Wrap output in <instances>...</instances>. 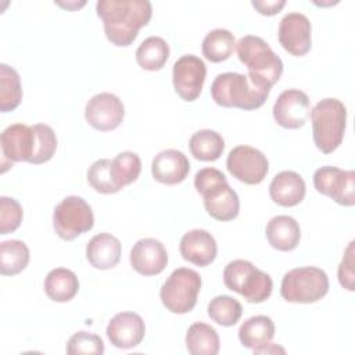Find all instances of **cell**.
I'll list each match as a JSON object with an SVG mask.
<instances>
[{"label": "cell", "instance_id": "cell-16", "mask_svg": "<svg viewBox=\"0 0 355 355\" xmlns=\"http://www.w3.org/2000/svg\"><path fill=\"white\" fill-rule=\"evenodd\" d=\"M311 32L312 26L306 15L301 12H288L279 24L277 39L282 47L291 55L302 57L312 46Z\"/></svg>", "mask_w": 355, "mask_h": 355}, {"label": "cell", "instance_id": "cell-19", "mask_svg": "<svg viewBox=\"0 0 355 355\" xmlns=\"http://www.w3.org/2000/svg\"><path fill=\"white\" fill-rule=\"evenodd\" d=\"M190 172V162L187 157L173 148L158 153L151 164V173L159 183L173 186L182 183Z\"/></svg>", "mask_w": 355, "mask_h": 355}, {"label": "cell", "instance_id": "cell-12", "mask_svg": "<svg viewBox=\"0 0 355 355\" xmlns=\"http://www.w3.org/2000/svg\"><path fill=\"white\" fill-rule=\"evenodd\" d=\"M313 186L340 205L352 207L355 204V172L337 166H322L313 173Z\"/></svg>", "mask_w": 355, "mask_h": 355}, {"label": "cell", "instance_id": "cell-36", "mask_svg": "<svg viewBox=\"0 0 355 355\" xmlns=\"http://www.w3.org/2000/svg\"><path fill=\"white\" fill-rule=\"evenodd\" d=\"M21 204L10 197H0V234L15 232L22 222Z\"/></svg>", "mask_w": 355, "mask_h": 355}, {"label": "cell", "instance_id": "cell-10", "mask_svg": "<svg viewBox=\"0 0 355 355\" xmlns=\"http://www.w3.org/2000/svg\"><path fill=\"white\" fill-rule=\"evenodd\" d=\"M93 225V211L82 197L68 196L54 208L53 226L58 237L65 241L92 230Z\"/></svg>", "mask_w": 355, "mask_h": 355}, {"label": "cell", "instance_id": "cell-31", "mask_svg": "<svg viewBox=\"0 0 355 355\" xmlns=\"http://www.w3.org/2000/svg\"><path fill=\"white\" fill-rule=\"evenodd\" d=\"M21 100L22 87L18 72L7 64H0V111H14Z\"/></svg>", "mask_w": 355, "mask_h": 355}, {"label": "cell", "instance_id": "cell-13", "mask_svg": "<svg viewBox=\"0 0 355 355\" xmlns=\"http://www.w3.org/2000/svg\"><path fill=\"white\" fill-rule=\"evenodd\" d=\"M207 76L204 61L194 55L186 54L178 58L172 69V82L175 92L184 101H194L200 97Z\"/></svg>", "mask_w": 355, "mask_h": 355}, {"label": "cell", "instance_id": "cell-8", "mask_svg": "<svg viewBox=\"0 0 355 355\" xmlns=\"http://www.w3.org/2000/svg\"><path fill=\"white\" fill-rule=\"evenodd\" d=\"M329 291L326 272L316 266H301L288 270L280 284V294L288 302L311 304L322 300Z\"/></svg>", "mask_w": 355, "mask_h": 355}, {"label": "cell", "instance_id": "cell-35", "mask_svg": "<svg viewBox=\"0 0 355 355\" xmlns=\"http://www.w3.org/2000/svg\"><path fill=\"white\" fill-rule=\"evenodd\" d=\"M67 352L69 355L79 354H96L101 355L104 352V343L101 337L87 331H78L72 334L67 343Z\"/></svg>", "mask_w": 355, "mask_h": 355}, {"label": "cell", "instance_id": "cell-2", "mask_svg": "<svg viewBox=\"0 0 355 355\" xmlns=\"http://www.w3.org/2000/svg\"><path fill=\"white\" fill-rule=\"evenodd\" d=\"M107 39L118 46H130L153 15L148 0H100L96 4Z\"/></svg>", "mask_w": 355, "mask_h": 355}, {"label": "cell", "instance_id": "cell-38", "mask_svg": "<svg viewBox=\"0 0 355 355\" xmlns=\"http://www.w3.org/2000/svg\"><path fill=\"white\" fill-rule=\"evenodd\" d=\"M251 4L262 15H275L286 6V1L284 0H272V1L254 0Z\"/></svg>", "mask_w": 355, "mask_h": 355}, {"label": "cell", "instance_id": "cell-25", "mask_svg": "<svg viewBox=\"0 0 355 355\" xmlns=\"http://www.w3.org/2000/svg\"><path fill=\"white\" fill-rule=\"evenodd\" d=\"M44 291L50 300L55 302H67L78 294L79 280L72 270L55 268L50 270L44 279Z\"/></svg>", "mask_w": 355, "mask_h": 355}, {"label": "cell", "instance_id": "cell-5", "mask_svg": "<svg viewBox=\"0 0 355 355\" xmlns=\"http://www.w3.org/2000/svg\"><path fill=\"white\" fill-rule=\"evenodd\" d=\"M312 136L316 147L333 153L343 141L347 126V108L337 98H323L311 111Z\"/></svg>", "mask_w": 355, "mask_h": 355}, {"label": "cell", "instance_id": "cell-30", "mask_svg": "<svg viewBox=\"0 0 355 355\" xmlns=\"http://www.w3.org/2000/svg\"><path fill=\"white\" fill-rule=\"evenodd\" d=\"M236 46L234 35L227 29H212L202 40V55L211 62H222L227 60Z\"/></svg>", "mask_w": 355, "mask_h": 355}, {"label": "cell", "instance_id": "cell-9", "mask_svg": "<svg viewBox=\"0 0 355 355\" xmlns=\"http://www.w3.org/2000/svg\"><path fill=\"white\" fill-rule=\"evenodd\" d=\"M200 290V275L189 268H178L162 284L159 297L169 312L183 315L196 306Z\"/></svg>", "mask_w": 355, "mask_h": 355}, {"label": "cell", "instance_id": "cell-23", "mask_svg": "<svg viewBox=\"0 0 355 355\" xmlns=\"http://www.w3.org/2000/svg\"><path fill=\"white\" fill-rule=\"evenodd\" d=\"M269 244L279 251H293L300 244L301 229L298 222L288 215L273 216L265 229Z\"/></svg>", "mask_w": 355, "mask_h": 355}, {"label": "cell", "instance_id": "cell-34", "mask_svg": "<svg viewBox=\"0 0 355 355\" xmlns=\"http://www.w3.org/2000/svg\"><path fill=\"white\" fill-rule=\"evenodd\" d=\"M87 182L96 191L103 194L119 191L111 172V159L108 158H101L92 164L87 171Z\"/></svg>", "mask_w": 355, "mask_h": 355}, {"label": "cell", "instance_id": "cell-33", "mask_svg": "<svg viewBox=\"0 0 355 355\" xmlns=\"http://www.w3.org/2000/svg\"><path fill=\"white\" fill-rule=\"evenodd\" d=\"M243 313L241 304L229 295H218L208 304V316L218 324L230 327L236 324Z\"/></svg>", "mask_w": 355, "mask_h": 355}, {"label": "cell", "instance_id": "cell-11", "mask_svg": "<svg viewBox=\"0 0 355 355\" xmlns=\"http://www.w3.org/2000/svg\"><path fill=\"white\" fill-rule=\"evenodd\" d=\"M226 168L237 180L245 184H259L268 175L269 161L258 148L243 144L230 150Z\"/></svg>", "mask_w": 355, "mask_h": 355}, {"label": "cell", "instance_id": "cell-26", "mask_svg": "<svg viewBox=\"0 0 355 355\" xmlns=\"http://www.w3.org/2000/svg\"><path fill=\"white\" fill-rule=\"evenodd\" d=\"M219 347V336L212 326L196 322L187 329L186 348L191 355H216Z\"/></svg>", "mask_w": 355, "mask_h": 355}, {"label": "cell", "instance_id": "cell-37", "mask_svg": "<svg viewBox=\"0 0 355 355\" xmlns=\"http://www.w3.org/2000/svg\"><path fill=\"white\" fill-rule=\"evenodd\" d=\"M354 280H355V273H354V241H351L349 245L347 247L345 254L343 257V261L338 266V282L344 288H347L349 291H354L355 290Z\"/></svg>", "mask_w": 355, "mask_h": 355}, {"label": "cell", "instance_id": "cell-14", "mask_svg": "<svg viewBox=\"0 0 355 355\" xmlns=\"http://www.w3.org/2000/svg\"><path fill=\"white\" fill-rule=\"evenodd\" d=\"M125 116V107L122 101L112 93H98L93 96L85 108V118L87 123L100 130L108 132L116 129Z\"/></svg>", "mask_w": 355, "mask_h": 355}, {"label": "cell", "instance_id": "cell-6", "mask_svg": "<svg viewBox=\"0 0 355 355\" xmlns=\"http://www.w3.org/2000/svg\"><path fill=\"white\" fill-rule=\"evenodd\" d=\"M239 60L247 67L248 75L265 82L270 87L283 73L282 58L259 36L245 35L236 43Z\"/></svg>", "mask_w": 355, "mask_h": 355}, {"label": "cell", "instance_id": "cell-15", "mask_svg": "<svg viewBox=\"0 0 355 355\" xmlns=\"http://www.w3.org/2000/svg\"><path fill=\"white\" fill-rule=\"evenodd\" d=\"M273 118L284 129H300L311 115L309 97L298 89H287L273 104Z\"/></svg>", "mask_w": 355, "mask_h": 355}, {"label": "cell", "instance_id": "cell-28", "mask_svg": "<svg viewBox=\"0 0 355 355\" xmlns=\"http://www.w3.org/2000/svg\"><path fill=\"white\" fill-rule=\"evenodd\" d=\"M169 58V46L159 36L144 39L136 50V61L146 71H159Z\"/></svg>", "mask_w": 355, "mask_h": 355}, {"label": "cell", "instance_id": "cell-17", "mask_svg": "<svg viewBox=\"0 0 355 355\" xmlns=\"http://www.w3.org/2000/svg\"><path fill=\"white\" fill-rule=\"evenodd\" d=\"M146 334V324L140 315L135 312L116 313L107 326V337L110 343L122 349L137 347Z\"/></svg>", "mask_w": 355, "mask_h": 355}, {"label": "cell", "instance_id": "cell-22", "mask_svg": "<svg viewBox=\"0 0 355 355\" xmlns=\"http://www.w3.org/2000/svg\"><path fill=\"white\" fill-rule=\"evenodd\" d=\"M121 241L111 233H98L93 236L86 245V258L96 269H112L121 261Z\"/></svg>", "mask_w": 355, "mask_h": 355}, {"label": "cell", "instance_id": "cell-7", "mask_svg": "<svg viewBox=\"0 0 355 355\" xmlns=\"http://www.w3.org/2000/svg\"><path fill=\"white\" fill-rule=\"evenodd\" d=\"M223 283L251 304L266 301L273 290L272 277L245 259H234L226 265Z\"/></svg>", "mask_w": 355, "mask_h": 355}, {"label": "cell", "instance_id": "cell-21", "mask_svg": "<svg viewBox=\"0 0 355 355\" xmlns=\"http://www.w3.org/2000/svg\"><path fill=\"white\" fill-rule=\"evenodd\" d=\"M306 193V186L302 176L294 171H282L269 184V196L277 205L295 207Z\"/></svg>", "mask_w": 355, "mask_h": 355}, {"label": "cell", "instance_id": "cell-32", "mask_svg": "<svg viewBox=\"0 0 355 355\" xmlns=\"http://www.w3.org/2000/svg\"><path fill=\"white\" fill-rule=\"evenodd\" d=\"M111 172L118 189L137 180L141 172V161L136 153L122 151L114 159H111Z\"/></svg>", "mask_w": 355, "mask_h": 355}, {"label": "cell", "instance_id": "cell-20", "mask_svg": "<svg viewBox=\"0 0 355 355\" xmlns=\"http://www.w3.org/2000/svg\"><path fill=\"white\" fill-rule=\"evenodd\" d=\"M179 250L184 261L197 266H207L216 258L218 245L209 232L204 229H193L183 234Z\"/></svg>", "mask_w": 355, "mask_h": 355}, {"label": "cell", "instance_id": "cell-4", "mask_svg": "<svg viewBox=\"0 0 355 355\" xmlns=\"http://www.w3.org/2000/svg\"><path fill=\"white\" fill-rule=\"evenodd\" d=\"M194 187L202 196L204 207L209 216L220 222L237 218L240 211L239 196L219 169H200L194 176Z\"/></svg>", "mask_w": 355, "mask_h": 355}, {"label": "cell", "instance_id": "cell-3", "mask_svg": "<svg viewBox=\"0 0 355 355\" xmlns=\"http://www.w3.org/2000/svg\"><path fill=\"white\" fill-rule=\"evenodd\" d=\"M270 89L269 85L248 73L223 72L214 79L211 85V96L220 107L252 111L263 105Z\"/></svg>", "mask_w": 355, "mask_h": 355}, {"label": "cell", "instance_id": "cell-18", "mask_svg": "<svg viewBox=\"0 0 355 355\" xmlns=\"http://www.w3.org/2000/svg\"><path fill=\"white\" fill-rule=\"evenodd\" d=\"M168 263V252L157 239H141L130 251L132 268L143 276L159 275Z\"/></svg>", "mask_w": 355, "mask_h": 355}, {"label": "cell", "instance_id": "cell-29", "mask_svg": "<svg viewBox=\"0 0 355 355\" xmlns=\"http://www.w3.org/2000/svg\"><path fill=\"white\" fill-rule=\"evenodd\" d=\"M29 248L21 240L0 243V272L4 276H14L22 272L29 263Z\"/></svg>", "mask_w": 355, "mask_h": 355}, {"label": "cell", "instance_id": "cell-24", "mask_svg": "<svg viewBox=\"0 0 355 355\" xmlns=\"http://www.w3.org/2000/svg\"><path fill=\"white\" fill-rule=\"evenodd\" d=\"M275 336V323L269 316L257 315L247 319L239 329V340L243 347L257 351L268 345Z\"/></svg>", "mask_w": 355, "mask_h": 355}, {"label": "cell", "instance_id": "cell-1", "mask_svg": "<svg viewBox=\"0 0 355 355\" xmlns=\"http://www.w3.org/2000/svg\"><path fill=\"white\" fill-rule=\"evenodd\" d=\"M3 164L29 162L33 165L50 161L57 148V136L54 130L44 123L33 126L25 123H12L0 135Z\"/></svg>", "mask_w": 355, "mask_h": 355}, {"label": "cell", "instance_id": "cell-27", "mask_svg": "<svg viewBox=\"0 0 355 355\" xmlns=\"http://www.w3.org/2000/svg\"><path fill=\"white\" fill-rule=\"evenodd\" d=\"M189 148L196 159L216 161L225 150V140L218 132L202 129L193 133L189 140Z\"/></svg>", "mask_w": 355, "mask_h": 355}]
</instances>
